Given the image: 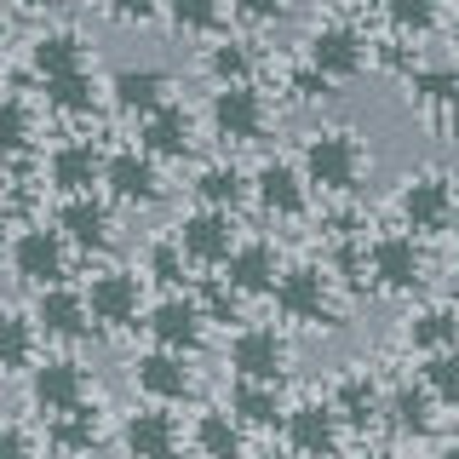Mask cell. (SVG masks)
Segmentation results:
<instances>
[{"label": "cell", "mask_w": 459, "mask_h": 459, "mask_svg": "<svg viewBox=\"0 0 459 459\" xmlns=\"http://www.w3.org/2000/svg\"><path fill=\"white\" fill-rule=\"evenodd\" d=\"M299 167H305L310 190L322 195H351L368 172V150L351 126H327V133H310L305 150H299Z\"/></svg>", "instance_id": "1"}, {"label": "cell", "mask_w": 459, "mask_h": 459, "mask_svg": "<svg viewBox=\"0 0 459 459\" xmlns=\"http://www.w3.org/2000/svg\"><path fill=\"white\" fill-rule=\"evenodd\" d=\"M276 310H281V322H293V327H333L339 322V299H333V276L327 270H316V264H293V270H281V281H276Z\"/></svg>", "instance_id": "2"}, {"label": "cell", "mask_w": 459, "mask_h": 459, "mask_svg": "<svg viewBox=\"0 0 459 459\" xmlns=\"http://www.w3.org/2000/svg\"><path fill=\"white\" fill-rule=\"evenodd\" d=\"M69 258H75V247H69V236L57 224H29V230L12 236V276L23 287L69 281Z\"/></svg>", "instance_id": "3"}, {"label": "cell", "mask_w": 459, "mask_h": 459, "mask_svg": "<svg viewBox=\"0 0 459 459\" xmlns=\"http://www.w3.org/2000/svg\"><path fill=\"white\" fill-rule=\"evenodd\" d=\"M454 178L448 172H408L396 190V212H402V230H413V236H442V230L454 224Z\"/></svg>", "instance_id": "4"}, {"label": "cell", "mask_w": 459, "mask_h": 459, "mask_svg": "<svg viewBox=\"0 0 459 459\" xmlns=\"http://www.w3.org/2000/svg\"><path fill=\"white\" fill-rule=\"evenodd\" d=\"M207 126H212V138H224V143H258V138H264V126H270L264 92H258L253 81L212 86V98H207Z\"/></svg>", "instance_id": "5"}, {"label": "cell", "mask_w": 459, "mask_h": 459, "mask_svg": "<svg viewBox=\"0 0 459 459\" xmlns=\"http://www.w3.org/2000/svg\"><path fill=\"white\" fill-rule=\"evenodd\" d=\"M425 247L413 230H385V236H373L368 247V276L379 293H413V287H425Z\"/></svg>", "instance_id": "6"}, {"label": "cell", "mask_w": 459, "mask_h": 459, "mask_svg": "<svg viewBox=\"0 0 459 459\" xmlns=\"http://www.w3.org/2000/svg\"><path fill=\"white\" fill-rule=\"evenodd\" d=\"M172 236H178V247L190 253L195 270H224V258L241 247L236 212H224V207H195V212H184V219L172 224Z\"/></svg>", "instance_id": "7"}, {"label": "cell", "mask_w": 459, "mask_h": 459, "mask_svg": "<svg viewBox=\"0 0 459 459\" xmlns=\"http://www.w3.org/2000/svg\"><path fill=\"white\" fill-rule=\"evenodd\" d=\"M281 442L299 459H333L339 442H344V420H339L333 396H327V402L322 396L293 402V408H287V420H281Z\"/></svg>", "instance_id": "8"}, {"label": "cell", "mask_w": 459, "mask_h": 459, "mask_svg": "<svg viewBox=\"0 0 459 459\" xmlns=\"http://www.w3.org/2000/svg\"><path fill=\"white\" fill-rule=\"evenodd\" d=\"M86 305H92L104 333H126V327H138L143 316H150L143 310V276H133V270H121V264L98 270V276L86 281Z\"/></svg>", "instance_id": "9"}, {"label": "cell", "mask_w": 459, "mask_h": 459, "mask_svg": "<svg viewBox=\"0 0 459 459\" xmlns=\"http://www.w3.org/2000/svg\"><path fill=\"white\" fill-rule=\"evenodd\" d=\"M86 396H92V385H86V368L75 356H40V362L29 368V402H35L40 420L81 408Z\"/></svg>", "instance_id": "10"}, {"label": "cell", "mask_w": 459, "mask_h": 459, "mask_svg": "<svg viewBox=\"0 0 459 459\" xmlns=\"http://www.w3.org/2000/svg\"><path fill=\"white\" fill-rule=\"evenodd\" d=\"M104 190L115 207H155L161 201V161H155L150 150H109V161H104Z\"/></svg>", "instance_id": "11"}, {"label": "cell", "mask_w": 459, "mask_h": 459, "mask_svg": "<svg viewBox=\"0 0 459 459\" xmlns=\"http://www.w3.org/2000/svg\"><path fill=\"white\" fill-rule=\"evenodd\" d=\"M35 322L52 344H81V339H92L98 316L86 305V287L57 281V287H35Z\"/></svg>", "instance_id": "12"}, {"label": "cell", "mask_w": 459, "mask_h": 459, "mask_svg": "<svg viewBox=\"0 0 459 459\" xmlns=\"http://www.w3.org/2000/svg\"><path fill=\"white\" fill-rule=\"evenodd\" d=\"M143 333H150V344L195 356L201 339H207V310H201V299H190V293H167V299L150 305V316H143Z\"/></svg>", "instance_id": "13"}, {"label": "cell", "mask_w": 459, "mask_h": 459, "mask_svg": "<svg viewBox=\"0 0 459 459\" xmlns=\"http://www.w3.org/2000/svg\"><path fill=\"white\" fill-rule=\"evenodd\" d=\"M305 57L322 69L327 81H356V75L368 69V57H373V40H368L356 23H322V29L305 40Z\"/></svg>", "instance_id": "14"}, {"label": "cell", "mask_w": 459, "mask_h": 459, "mask_svg": "<svg viewBox=\"0 0 459 459\" xmlns=\"http://www.w3.org/2000/svg\"><path fill=\"white\" fill-rule=\"evenodd\" d=\"M133 391L138 396H150V402H184L195 391V368H190V356L184 351H167V344H150V351L133 362Z\"/></svg>", "instance_id": "15"}, {"label": "cell", "mask_w": 459, "mask_h": 459, "mask_svg": "<svg viewBox=\"0 0 459 459\" xmlns=\"http://www.w3.org/2000/svg\"><path fill=\"white\" fill-rule=\"evenodd\" d=\"M253 201L270 212V219H299V212L310 207V178L299 161H281V155H270V161L253 167Z\"/></svg>", "instance_id": "16"}, {"label": "cell", "mask_w": 459, "mask_h": 459, "mask_svg": "<svg viewBox=\"0 0 459 459\" xmlns=\"http://www.w3.org/2000/svg\"><path fill=\"white\" fill-rule=\"evenodd\" d=\"M287 362H293V351H287V333L276 327H236V339H230V373L236 379H287Z\"/></svg>", "instance_id": "17"}, {"label": "cell", "mask_w": 459, "mask_h": 459, "mask_svg": "<svg viewBox=\"0 0 459 459\" xmlns=\"http://www.w3.org/2000/svg\"><path fill=\"white\" fill-rule=\"evenodd\" d=\"M184 425L167 413V402H150V408H133L121 425V454L126 459H178Z\"/></svg>", "instance_id": "18"}, {"label": "cell", "mask_w": 459, "mask_h": 459, "mask_svg": "<svg viewBox=\"0 0 459 459\" xmlns=\"http://www.w3.org/2000/svg\"><path fill=\"white\" fill-rule=\"evenodd\" d=\"M104 161L109 155L98 150L92 138H64L47 161H40V172H47V184L57 195H86L92 184H104Z\"/></svg>", "instance_id": "19"}, {"label": "cell", "mask_w": 459, "mask_h": 459, "mask_svg": "<svg viewBox=\"0 0 459 459\" xmlns=\"http://www.w3.org/2000/svg\"><path fill=\"white\" fill-rule=\"evenodd\" d=\"M52 224L69 236V247L75 253H109V241H115V212L104 207V201H92V190L86 195H64L57 201V212H52Z\"/></svg>", "instance_id": "20"}, {"label": "cell", "mask_w": 459, "mask_h": 459, "mask_svg": "<svg viewBox=\"0 0 459 459\" xmlns=\"http://www.w3.org/2000/svg\"><path fill=\"white\" fill-rule=\"evenodd\" d=\"M109 104H115V115H126V121L155 115L161 104H172L167 69H155V64H126V69H115V75H109Z\"/></svg>", "instance_id": "21"}, {"label": "cell", "mask_w": 459, "mask_h": 459, "mask_svg": "<svg viewBox=\"0 0 459 459\" xmlns=\"http://www.w3.org/2000/svg\"><path fill=\"white\" fill-rule=\"evenodd\" d=\"M138 143L155 161H184V155H195V115L184 104H161L138 121Z\"/></svg>", "instance_id": "22"}, {"label": "cell", "mask_w": 459, "mask_h": 459, "mask_svg": "<svg viewBox=\"0 0 459 459\" xmlns=\"http://www.w3.org/2000/svg\"><path fill=\"white\" fill-rule=\"evenodd\" d=\"M224 281L236 287V293H247V299H270L276 281H281L276 247H270V241H241V247L224 258Z\"/></svg>", "instance_id": "23"}, {"label": "cell", "mask_w": 459, "mask_h": 459, "mask_svg": "<svg viewBox=\"0 0 459 459\" xmlns=\"http://www.w3.org/2000/svg\"><path fill=\"white\" fill-rule=\"evenodd\" d=\"M437 391L420 379V385H391L385 391V425L396 430V437H430L437 430Z\"/></svg>", "instance_id": "24"}, {"label": "cell", "mask_w": 459, "mask_h": 459, "mask_svg": "<svg viewBox=\"0 0 459 459\" xmlns=\"http://www.w3.org/2000/svg\"><path fill=\"white\" fill-rule=\"evenodd\" d=\"M333 408H339L344 430H373V425H385V391H379V379H373V373H362V368H351V373L333 385Z\"/></svg>", "instance_id": "25"}, {"label": "cell", "mask_w": 459, "mask_h": 459, "mask_svg": "<svg viewBox=\"0 0 459 459\" xmlns=\"http://www.w3.org/2000/svg\"><path fill=\"white\" fill-rule=\"evenodd\" d=\"M190 442H195L201 459H247V454H241V442H247V425L230 413V402H224V408H201V413H195Z\"/></svg>", "instance_id": "26"}, {"label": "cell", "mask_w": 459, "mask_h": 459, "mask_svg": "<svg viewBox=\"0 0 459 459\" xmlns=\"http://www.w3.org/2000/svg\"><path fill=\"white\" fill-rule=\"evenodd\" d=\"M230 413H236L247 430H270L287 420V402L276 379H236L230 385Z\"/></svg>", "instance_id": "27"}, {"label": "cell", "mask_w": 459, "mask_h": 459, "mask_svg": "<svg viewBox=\"0 0 459 459\" xmlns=\"http://www.w3.org/2000/svg\"><path fill=\"white\" fill-rule=\"evenodd\" d=\"M29 64H35L40 81L75 75V69H86V40L75 29H40V35L29 40Z\"/></svg>", "instance_id": "28"}, {"label": "cell", "mask_w": 459, "mask_h": 459, "mask_svg": "<svg viewBox=\"0 0 459 459\" xmlns=\"http://www.w3.org/2000/svg\"><path fill=\"white\" fill-rule=\"evenodd\" d=\"M195 207H224V212H236L241 201H253V172H241L236 161H207L195 172Z\"/></svg>", "instance_id": "29"}, {"label": "cell", "mask_w": 459, "mask_h": 459, "mask_svg": "<svg viewBox=\"0 0 459 459\" xmlns=\"http://www.w3.org/2000/svg\"><path fill=\"white\" fill-rule=\"evenodd\" d=\"M402 339H408V351H459V305H425L408 316V327H402Z\"/></svg>", "instance_id": "30"}, {"label": "cell", "mask_w": 459, "mask_h": 459, "mask_svg": "<svg viewBox=\"0 0 459 459\" xmlns=\"http://www.w3.org/2000/svg\"><path fill=\"white\" fill-rule=\"evenodd\" d=\"M98 92H109V86H98L92 69H75V75L40 81V104H47L52 115H64V121H86V115L98 109Z\"/></svg>", "instance_id": "31"}, {"label": "cell", "mask_w": 459, "mask_h": 459, "mask_svg": "<svg viewBox=\"0 0 459 459\" xmlns=\"http://www.w3.org/2000/svg\"><path fill=\"white\" fill-rule=\"evenodd\" d=\"M47 442L57 454H92L98 442H104V420H98L92 402H81V408L52 413V420H47Z\"/></svg>", "instance_id": "32"}, {"label": "cell", "mask_w": 459, "mask_h": 459, "mask_svg": "<svg viewBox=\"0 0 459 459\" xmlns=\"http://www.w3.org/2000/svg\"><path fill=\"white\" fill-rule=\"evenodd\" d=\"M201 69H207L212 86H236V81H253L258 57H253L247 40H212V47L201 52Z\"/></svg>", "instance_id": "33"}, {"label": "cell", "mask_w": 459, "mask_h": 459, "mask_svg": "<svg viewBox=\"0 0 459 459\" xmlns=\"http://www.w3.org/2000/svg\"><path fill=\"white\" fill-rule=\"evenodd\" d=\"M230 0H161V18L178 29V35H219Z\"/></svg>", "instance_id": "34"}, {"label": "cell", "mask_w": 459, "mask_h": 459, "mask_svg": "<svg viewBox=\"0 0 459 459\" xmlns=\"http://www.w3.org/2000/svg\"><path fill=\"white\" fill-rule=\"evenodd\" d=\"M47 339L35 322V310H12L6 316V373H29L35 368V344Z\"/></svg>", "instance_id": "35"}, {"label": "cell", "mask_w": 459, "mask_h": 459, "mask_svg": "<svg viewBox=\"0 0 459 459\" xmlns=\"http://www.w3.org/2000/svg\"><path fill=\"white\" fill-rule=\"evenodd\" d=\"M143 270H150V276L161 281L167 293H178V287L190 281V253L178 247V236H167V241H150V253H143Z\"/></svg>", "instance_id": "36"}, {"label": "cell", "mask_w": 459, "mask_h": 459, "mask_svg": "<svg viewBox=\"0 0 459 459\" xmlns=\"http://www.w3.org/2000/svg\"><path fill=\"white\" fill-rule=\"evenodd\" d=\"M420 379L437 391L442 408H459V351H430L425 368H420Z\"/></svg>", "instance_id": "37"}, {"label": "cell", "mask_w": 459, "mask_h": 459, "mask_svg": "<svg viewBox=\"0 0 459 459\" xmlns=\"http://www.w3.org/2000/svg\"><path fill=\"white\" fill-rule=\"evenodd\" d=\"M385 18H391L396 35H425L442 18V0H385Z\"/></svg>", "instance_id": "38"}, {"label": "cell", "mask_w": 459, "mask_h": 459, "mask_svg": "<svg viewBox=\"0 0 459 459\" xmlns=\"http://www.w3.org/2000/svg\"><path fill=\"white\" fill-rule=\"evenodd\" d=\"M29 143H35V115H29L23 92H12L6 98V155L12 161H29Z\"/></svg>", "instance_id": "39"}, {"label": "cell", "mask_w": 459, "mask_h": 459, "mask_svg": "<svg viewBox=\"0 0 459 459\" xmlns=\"http://www.w3.org/2000/svg\"><path fill=\"white\" fill-rule=\"evenodd\" d=\"M195 299H201V310H207V322H241V299L247 293H236L224 276H212Z\"/></svg>", "instance_id": "40"}, {"label": "cell", "mask_w": 459, "mask_h": 459, "mask_svg": "<svg viewBox=\"0 0 459 459\" xmlns=\"http://www.w3.org/2000/svg\"><path fill=\"white\" fill-rule=\"evenodd\" d=\"M333 86H339V81H327L322 69L310 64V57L293 69V75H287V92H293V104H327V98H333Z\"/></svg>", "instance_id": "41"}, {"label": "cell", "mask_w": 459, "mask_h": 459, "mask_svg": "<svg viewBox=\"0 0 459 459\" xmlns=\"http://www.w3.org/2000/svg\"><path fill=\"white\" fill-rule=\"evenodd\" d=\"M230 12H236L241 23H258V29H264V23H281L287 12H293V0H230Z\"/></svg>", "instance_id": "42"}, {"label": "cell", "mask_w": 459, "mask_h": 459, "mask_svg": "<svg viewBox=\"0 0 459 459\" xmlns=\"http://www.w3.org/2000/svg\"><path fill=\"white\" fill-rule=\"evenodd\" d=\"M155 12H161V0H104V18L109 23H126V29H133V23H150Z\"/></svg>", "instance_id": "43"}, {"label": "cell", "mask_w": 459, "mask_h": 459, "mask_svg": "<svg viewBox=\"0 0 459 459\" xmlns=\"http://www.w3.org/2000/svg\"><path fill=\"white\" fill-rule=\"evenodd\" d=\"M0 459H35V442H29V430L12 420L6 437H0Z\"/></svg>", "instance_id": "44"}, {"label": "cell", "mask_w": 459, "mask_h": 459, "mask_svg": "<svg viewBox=\"0 0 459 459\" xmlns=\"http://www.w3.org/2000/svg\"><path fill=\"white\" fill-rule=\"evenodd\" d=\"M12 6H18V12H52L57 0H12Z\"/></svg>", "instance_id": "45"}, {"label": "cell", "mask_w": 459, "mask_h": 459, "mask_svg": "<svg viewBox=\"0 0 459 459\" xmlns=\"http://www.w3.org/2000/svg\"><path fill=\"white\" fill-rule=\"evenodd\" d=\"M247 459H299L293 448H258V454H247Z\"/></svg>", "instance_id": "46"}, {"label": "cell", "mask_w": 459, "mask_h": 459, "mask_svg": "<svg viewBox=\"0 0 459 459\" xmlns=\"http://www.w3.org/2000/svg\"><path fill=\"white\" fill-rule=\"evenodd\" d=\"M437 459H459V437H454V442H442V454H437Z\"/></svg>", "instance_id": "47"}, {"label": "cell", "mask_w": 459, "mask_h": 459, "mask_svg": "<svg viewBox=\"0 0 459 459\" xmlns=\"http://www.w3.org/2000/svg\"><path fill=\"white\" fill-rule=\"evenodd\" d=\"M356 459H396V454H385V448H362Z\"/></svg>", "instance_id": "48"}, {"label": "cell", "mask_w": 459, "mask_h": 459, "mask_svg": "<svg viewBox=\"0 0 459 459\" xmlns=\"http://www.w3.org/2000/svg\"><path fill=\"white\" fill-rule=\"evenodd\" d=\"M448 40H454V52H459V12H454V23H448Z\"/></svg>", "instance_id": "49"}, {"label": "cell", "mask_w": 459, "mask_h": 459, "mask_svg": "<svg viewBox=\"0 0 459 459\" xmlns=\"http://www.w3.org/2000/svg\"><path fill=\"white\" fill-rule=\"evenodd\" d=\"M448 236H454V241H459V207H454V224H448Z\"/></svg>", "instance_id": "50"}]
</instances>
